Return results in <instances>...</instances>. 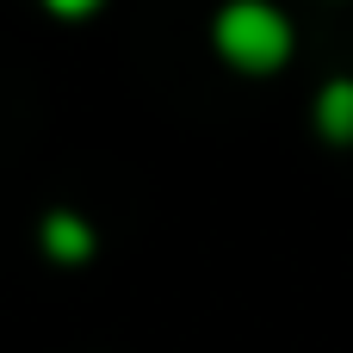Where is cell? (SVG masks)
I'll return each instance as SVG.
<instances>
[{
  "mask_svg": "<svg viewBox=\"0 0 353 353\" xmlns=\"http://www.w3.org/2000/svg\"><path fill=\"white\" fill-rule=\"evenodd\" d=\"M217 56L242 74H273L292 56V19L273 0H230L217 12Z\"/></svg>",
  "mask_w": 353,
  "mask_h": 353,
  "instance_id": "cell-1",
  "label": "cell"
},
{
  "mask_svg": "<svg viewBox=\"0 0 353 353\" xmlns=\"http://www.w3.org/2000/svg\"><path fill=\"white\" fill-rule=\"evenodd\" d=\"M43 6H50L56 19H87V12H93L99 0H43Z\"/></svg>",
  "mask_w": 353,
  "mask_h": 353,
  "instance_id": "cell-4",
  "label": "cell"
},
{
  "mask_svg": "<svg viewBox=\"0 0 353 353\" xmlns=\"http://www.w3.org/2000/svg\"><path fill=\"white\" fill-rule=\"evenodd\" d=\"M316 130L329 143H353V81H329L316 93Z\"/></svg>",
  "mask_w": 353,
  "mask_h": 353,
  "instance_id": "cell-3",
  "label": "cell"
},
{
  "mask_svg": "<svg viewBox=\"0 0 353 353\" xmlns=\"http://www.w3.org/2000/svg\"><path fill=\"white\" fill-rule=\"evenodd\" d=\"M37 242H43V254H50L56 267H87L93 248H99L93 223H87L81 211H50V217L37 223Z\"/></svg>",
  "mask_w": 353,
  "mask_h": 353,
  "instance_id": "cell-2",
  "label": "cell"
}]
</instances>
